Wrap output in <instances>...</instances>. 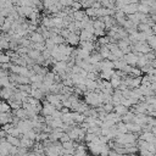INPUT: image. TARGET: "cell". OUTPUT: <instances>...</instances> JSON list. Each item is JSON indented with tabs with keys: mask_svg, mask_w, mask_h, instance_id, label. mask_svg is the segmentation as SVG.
Instances as JSON below:
<instances>
[{
	"mask_svg": "<svg viewBox=\"0 0 156 156\" xmlns=\"http://www.w3.org/2000/svg\"><path fill=\"white\" fill-rule=\"evenodd\" d=\"M0 95H1L3 98H5V99H9V98H11L12 92H11L10 88H5V89H3L1 92H0Z\"/></svg>",
	"mask_w": 156,
	"mask_h": 156,
	"instance_id": "cell-1",
	"label": "cell"
},
{
	"mask_svg": "<svg viewBox=\"0 0 156 156\" xmlns=\"http://www.w3.org/2000/svg\"><path fill=\"white\" fill-rule=\"evenodd\" d=\"M9 61H10V56H7V55H4V54H0V64L6 65Z\"/></svg>",
	"mask_w": 156,
	"mask_h": 156,
	"instance_id": "cell-2",
	"label": "cell"
},
{
	"mask_svg": "<svg viewBox=\"0 0 156 156\" xmlns=\"http://www.w3.org/2000/svg\"><path fill=\"white\" fill-rule=\"evenodd\" d=\"M32 40H33V41H37V43H38V41H41V40H43V37H41L40 34L35 33V34L32 35Z\"/></svg>",
	"mask_w": 156,
	"mask_h": 156,
	"instance_id": "cell-3",
	"label": "cell"
},
{
	"mask_svg": "<svg viewBox=\"0 0 156 156\" xmlns=\"http://www.w3.org/2000/svg\"><path fill=\"white\" fill-rule=\"evenodd\" d=\"M0 49H1V48H0Z\"/></svg>",
	"mask_w": 156,
	"mask_h": 156,
	"instance_id": "cell-4",
	"label": "cell"
}]
</instances>
